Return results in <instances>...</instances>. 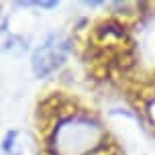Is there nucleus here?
Wrapping results in <instances>:
<instances>
[{
	"instance_id": "nucleus-2",
	"label": "nucleus",
	"mask_w": 155,
	"mask_h": 155,
	"mask_svg": "<svg viewBox=\"0 0 155 155\" xmlns=\"http://www.w3.org/2000/svg\"><path fill=\"white\" fill-rule=\"evenodd\" d=\"M70 53V41L61 33H51L47 35L45 41L33 51L31 68L37 78H45L53 74Z\"/></svg>"
},
{
	"instance_id": "nucleus-1",
	"label": "nucleus",
	"mask_w": 155,
	"mask_h": 155,
	"mask_svg": "<svg viewBox=\"0 0 155 155\" xmlns=\"http://www.w3.org/2000/svg\"><path fill=\"white\" fill-rule=\"evenodd\" d=\"M104 141V133L92 118L84 112H70L57 118L49 149L51 155H94Z\"/></svg>"
}]
</instances>
